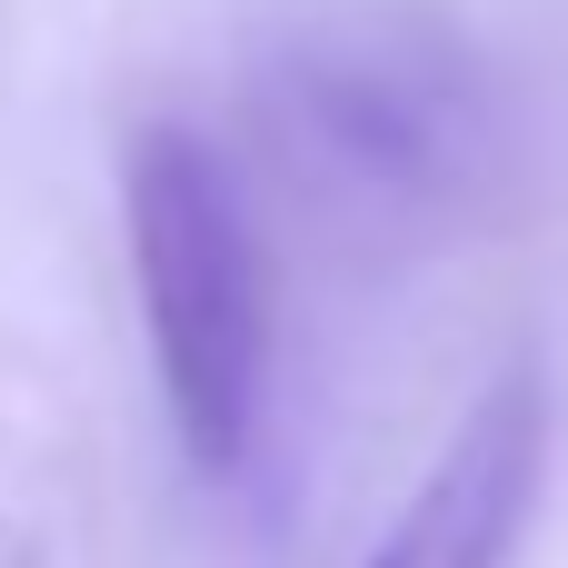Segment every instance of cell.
<instances>
[{"label":"cell","mask_w":568,"mask_h":568,"mask_svg":"<svg viewBox=\"0 0 568 568\" xmlns=\"http://www.w3.org/2000/svg\"><path fill=\"white\" fill-rule=\"evenodd\" d=\"M250 110L300 190L379 240H439L509 180V110L439 0H290L250 40Z\"/></svg>","instance_id":"1"},{"label":"cell","mask_w":568,"mask_h":568,"mask_svg":"<svg viewBox=\"0 0 568 568\" xmlns=\"http://www.w3.org/2000/svg\"><path fill=\"white\" fill-rule=\"evenodd\" d=\"M120 220H130V280L150 329V379L170 409V439L190 469L230 479L270 409V250L240 170L180 130L150 120L120 160Z\"/></svg>","instance_id":"2"},{"label":"cell","mask_w":568,"mask_h":568,"mask_svg":"<svg viewBox=\"0 0 568 568\" xmlns=\"http://www.w3.org/2000/svg\"><path fill=\"white\" fill-rule=\"evenodd\" d=\"M539 489H549V369L519 349L489 369L429 479L399 499L369 568H509L539 519Z\"/></svg>","instance_id":"3"}]
</instances>
